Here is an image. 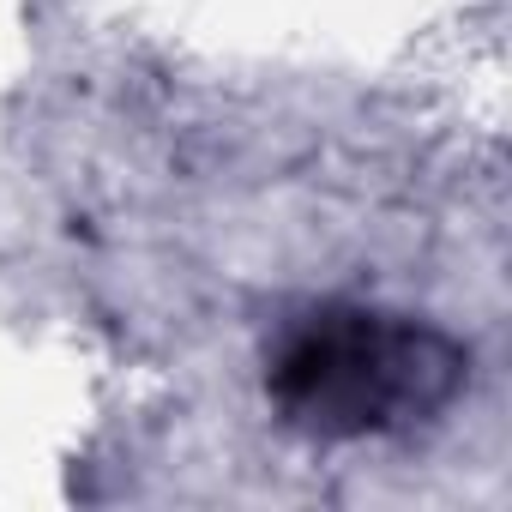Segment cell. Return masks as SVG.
Wrapping results in <instances>:
<instances>
[{"instance_id": "cell-1", "label": "cell", "mask_w": 512, "mask_h": 512, "mask_svg": "<svg viewBox=\"0 0 512 512\" xmlns=\"http://www.w3.org/2000/svg\"><path fill=\"white\" fill-rule=\"evenodd\" d=\"M470 386V350L380 308H314L266 356V398L314 440H368L434 422Z\"/></svg>"}]
</instances>
